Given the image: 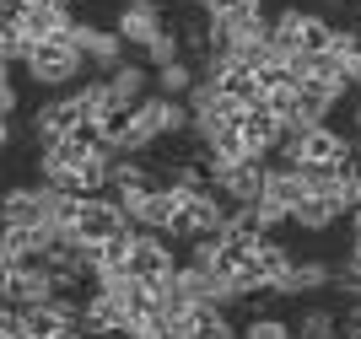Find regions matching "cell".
Instances as JSON below:
<instances>
[{
  "label": "cell",
  "mask_w": 361,
  "mask_h": 339,
  "mask_svg": "<svg viewBox=\"0 0 361 339\" xmlns=\"http://www.w3.org/2000/svg\"><path fill=\"white\" fill-rule=\"evenodd\" d=\"M87 118H92L87 97H81V87H71V92H60V97L38 103V113L27 118V140H32V146H49V140H60V135L81 130Z\"/></svg>",
  "instance_id": "277c9868"
},
{
  "label": "cell",
  "mask_w": 361,
  "mask_h": 339,
  "mask_svg": "<svg viewBox=\"0 0 361 339\" xmlns=\"http://www.w3.org/2000/svg\"><path fill=\"white\" fill-rule=\"evenodd\" d=\"M264 11V0H211L205 6V16H216V22H232V16H254Z\"/></svg>",
  "instance_id": "44dd1931"
},
{
  "label": "cell",
  "mask_w": 361,
  "mask_h": 339,
  "mask_svg": "<svg viewBox=\"0 0 361 339\" xmlns=\"http://www.w3.org/2000/svg\"><path fill=\"white\" fill-rule=\"evenodd\" d=\"M195 81H200L195 59H173V65H162V70H157V92H162V97H189V92H195Z\"/></svg>",
  "instance_id": "e0dca14e"
},
{
  "label": "cell",
  "mask_w": 361,
  "mask_h": 339,
  "mask_svg": "<svg viewBox=\"0 0 361 339\" xmlns=\"http://www.w3.org/2000/svg\"><path fill=\"white\" fill-rule=\"evenodd\" d=\"M71 44L87 54V65L97 75H114L124 65V49H130L119 38V27H92V22H75V27H71Z\"/></svg>",
  "instance_id": "ba28073f"
},
{
  "label": "cell",
  "mask_w": 361,
  "mask_h": 339,
  "mask_svg": "<svg viewBox=\"0 0 361 339\" xmlns=\"http://www.w3.org/2000/svg\"><path fill=\"white\" fill-rule=\"evenodd\" d=\"M124 275H135V281H146V285L173 281V275H178L173 237H162V232H135V248H130V259H124Z\"/></svg>",
  "instance_id": "52a82bcc"
},
{
  "label": "cell",
  "mask_w": 361,
  "mask_h": 339,
  "mask_svg": "<svg viewBox=\"0 0 361 339\" xmlns=\"http://www.w3.org/2000/svg\"><path fill=\"white\" fill-rule=\"evenodd\" d=\"M334 275H340V269L324 264V259H297V269H291L286 281L275 285V296H313V291H334Z\"/></svg>",
  "instance_id": "30bf717a"
},
{
  "label": "cell",
  "mask_w": 361,
  "mask_h": 339,
  "mask_svg": "<svg viewBox=\"0 0 361 339\" xmlns=\"http://www.w3.org/2000/svg\"><path fill=\"white\" fill-rule=\"evenodd\" d=\"M350 237H361V205L350 210Z\"/></svg>",
  "instance_id": "cb8c5ba5"
},
{
  "label": "cell",
  "mask_w": 361,
  "mask_h": 339,
  "mask_svg": "<svg viewBox=\"0 0 361 339\" xmlns=\"http://www.w3.org/2000/svg\"><path fill=\"white\" fill-rule=\"evenodd\" d=\"M124 226H135V221H130V210H124L114 194H81L71 232L81 237V242H108V237H119Z\"/></svg>",
  "instance_id": "5b68a950"
},
{
  "label": "cell",
  "mask_w": 361,
  "mask_h": 339,
  "mask_svg": "<svg viewBox=\"0 0 361 339\" xmlns=\"http://www.w3.org/2000/svg\"><path fill=\"white\" fill-rule=\"evenodd\" d=\"M340 269L361 281V237H350V253H345V264H340Z\"/></svg>",
  "instance_id": "603a6c76"
},
{
  "label": "cell",
  "mask_w": 361,
  "mask_h": 339,
  "mask_svg": "<svg viewBox=\"0 0 361 339\" xmlns=\"http://www.w3.org/2000/svg\"><path fill=\"white\" fill-rule=\"evenodd\" d=\"M162 183V173H151L140 156H114V178H108V194H124V189H151Z\"/></svg>",
  "instance_id": "9a60e30c"
},
{
  "label": "cell",
  "mask_w": 361,
  "mask_h": 339,
  "mask_svg": "<svg viewBox=\"0 0 361 339\" xmlns=\"http://www.w3.org/2000/svg\"><path fill=\"white\" fill-rule=\"evenodd\" d=\"M54 339H92V334H81V328H65V334H54Z\"/></svg>",
  "instance_id": "d4e9b609"
},
{
  "label": "cell",
  "mask_w": 361,
  "mask_h": 339,
  "mask_svg": "<svg viewBox=\"0 0 361 339\" xmlns=\"http://www.w3.org/2000/svg\"><path fill=\"white\" fill-rule=\"evenodd\" d=\"M356 16H361V0H356Z\"/></svg>",
  "instance_id": "f546056e"
},
{
  "label": "cell",
  "mask_w": 361,
  "mask_h": 339,
  "mask_svg": "<svg viewBox=\"0 0 361 339\" xmlns=\"http://www.w3.org/2000/svg\"><path fill=\"white\" fill-rule=\"evenodd\" d=\"M195 6H200V11H205V6H211V0H195Z\"/></svg>",
  "instance_id": "f1b7e54d"
},
{
  "label": "cell",
  "mask_w": 361,
  "mask_h": 339,
  "mask_svg": "<svg viewBox=\"0 0 361 339\" xmlns=\"http://www.w3.org/2000/svg\"><path fill=\"white\" fill-rule=\"evenodd\" d=\"M22 27H27L32 44H44V38H71L75 16H71V6H32V11L22 16Z\"/></svg>",
  "instance_id": "7c38bea8"
},
{
  "label": "cell",
  "mask_w": 361,
  "mask_h": 339,
  "mask_svg": "<svg viewBox=\"0 0 361 339\" xmlns=\"http://www.w3.org/2000/svg\"><path fill=\"white\" fill-rule=\"evenodd\" d=\"M200 339H243V328L232 323V312L205 302V323H200Z\"/></svg>",
  "instance_id": "ffe728a7"
},
{
  "label": "cell",
  "mask_w": 361,
  "mask_h": 339,
  "mask_svg": "<svg viewBox=\"0 0 361 339\" xmlns=\"http://www.w3.org/2000/svg\"><path fill=\"white\" fill-rule=\"evenodd\" d=\"M243 339H297V328L286 318H275V312H254L248 323H243Z\"/></svg>",
  "instance_id": "d6986e66"
},
{
  "label": "cell",
  "mask_w": 361,
  "mask_h": 339,
  "mask_svg": "<svg viewBox=\"0 0 361 339\" xmlns=\"http://www.w3.org/2000/svg\"><path fill=\"white\" fill-rule=\"evenodd\" d=\"M114 27H119V38L130 49H146L157 32H167L173 22L162 16V0H124L119 16H114Z\"/></svg>",
  "instance_id": "9c48e42d"
},
{
  "label": "cell",
  "mask_w": 361,
  "mask_h": 339,
  "mask_svg": "<svg viewBox=\"0 0 361 339\" xmlns=\"http://www.w3.org/2000/svg\"><path fill=\"white\" fill-rule=\"evenodd\" d=\"M108 87H114V97H119V103H140V97H151V92H157V70H151V65H135V59H124L119 70L108 75Z\"/></svg>",
  "instance_id": "4fadbf2b"
},
{
  "label": "cell",
  "mask_w": 361,
  "mask_h": 339,
  "mask_svg": "<svg viewBox=\"0 0 361 339\" xmlns=\"http://www.w3.org/2000/svg\"><path fill=\"white\" fill-rule=\"evenodd\" d=\"M318 6H324V11H340V6H350V0H318Z\"/></svg>",
  "instance_id": "484cf974"
},
{
  "label": "cell",
  "mask_w": 361,
  "mask_h": 339,
  "mask_svg": "<svg viewBox=\"0 0 361 339\" xmlns=\"http://www.w3.org/2000/svg\"><path fill=\"white\" fill-rule=\"evenodd\" d=\"M189 124H195V108L183 103V97H162V92H151V97H140V103H135V118H130L119 151H124V156H146L151 146H162V140L183 135Z\"/></svg>",
  "instance_id": "6da1fadb"
},
{
  "label": "cell",
  "mask_w": 361,
  "mask_h": 339,
  "mask_svg": "<svg viewBox=\"0 0 361 339\" xmlns=\"http://www.w3.org/2000/svg\"><path fill=\"white\" fill-rule=\"evenodd\" d=\"M81 70H92V65L71 38H44V44H32L27 59H22V75H27L32 87H49V92H71L75 81H81Z\"/></svg>",
  "instance_id": "7a4b0ae2"
},
{
  "label": "cell",
  "mask_w": 361,
  "mask_h": 339,
  "mask_svg": "<svg viewBox=\"0 0 361 339\" xmlns=\"http://www.w3.org/2000/svg\"><path fill=\"white\" fill-rule=\"evenodd\" d=\"M275 49H286V54H329L334 49V22L324 11L286 6V11L275 16Z\"/></svg>",
  "instance_id": "3957f363"
},
{
  "label": "cell",
  "mask_w": 361,
  "mask_h": 339,
  "mask_svg": "<svg viewBox=\"0 0 361 339\" xmlns=\"http://www.w3.org/2000/svg\"><path fill=\"white\" fill-rule=\"evenodd\" d=\"M340 216H345V210L334 205L329 194H307V199H302V205L291 210V226H302V232H329V226L340 221Z\"/></svg>",
  "instance_id": "5bb4252c"
},
{
  "label": "cell",
  "mask_w": 361,
  "mask_h": 339,
  "mask_svg": "<svg viewBox=\"0 0 361 339\" xmlns=\"http://www.w3.org/2000/svg\"><path fill=\"white\" fill-rule=\"evenodd\" d=\"M340 65H350V59H361V27H334V49H329Z\"/></svg>",
  "instance_id": "7402d4cb"
},
{
  "label": "cell",
  "mask_w": 361,
  "mask_h": 339,
  "mask_svg": "<svg viewBox=\"0 0 361 339\" xmlns=\"http://www.w3.org/2000/svg\"><path fill=\"white\" fill-rule=\"evenodd\" d=\"M345 334V312L334 307H307L297 318V339H340Z\"/></svg>",
  "instance_id": "2e32d148"
},
{
  "label": "cell",
  "mask_w": 361,
  "mask_h": 339,
  "mask_svg": "<svg viewBox=\"0 0 361 339\" xmlns=\"http://www.w3.org/2000/svg\"><path fill=\"white\" fill-rule=\"evenodd\" d=\"M108 339H135V328H119V334H108Z\"/></svg>",
  "instance_id": "83f0119b"
},
{
  "label": "cell",
  "mask_w": 361,
  "mask_h": 339,
  "mask_svg": "<svg viewBox=\"0 0 361 339\" xmlns=\"http://www.w3.org/2000/svg\"><path fill=\"white\" fill-rule=\"evenodd\" d=\"M32 6H75V0H32Z\"/></svg>",
  "instance_id": "4316f807"
},
{
  "label": "cell",
  "mask_w": 361,
  "mask_h": 339,
  "mask_svg": "<svg viewBox=\"0 0 361 339\" xmlns=\"http://www.w3.org/2000/svg\"><path fill=\"white\" fill-rule=\"evenodd\" d=\"M211 183L226 205H259L264 199V183H270V162L259 156H243V162H226V167H211Z\"/></svg>",
  "instance_id": "8992f818"
},
{
  "label": "cell",
  "mask_w": 361,
  "mask_h": 339,
  "mask_svg": "<svg viewBox=\"0 0 361 339\" xmlns=\"http://www.w3.org/2000/svg\"><path fill=\"white\" fill-rule=\"evenodd\" d=\"M44 183H16L6 194V226H44Z\"/></svg>",
  "instance_id": "8fae6325"
},
{
  "label": "cell",
  "mask_w": 361,
  "mask_h": 339,
  "mask_svg": "<svg viewBox=\"0 0 361 339\" xmlns=\"http://www.w3.org/2000/svg\"><path fill=\"white\" fill-rule=\"evenodd\" d=\"M140 59H146L151 70H162V65H173V59H183V32H157V38H151L146 49H140Z\"/></svg>",
  "instance_id": "ac0fdd59"
}]
</instances>
